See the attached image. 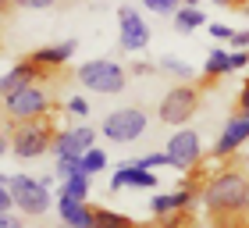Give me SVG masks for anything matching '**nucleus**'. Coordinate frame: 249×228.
<instances>
[{"mask_svg": "<svg viewBox=\"0 0 249 228\" xmlns=\"http://www.w3.org/2000/svg\"><path fill=\"white\" fill-rule=\"evenodd\" d=\"M96 146V129L93 125H71L53 135V161H68V157H86V150Z\"/></svg>", "mask_w": 249, "mask_h": 228, "instance_id": "9", "label": "nucleus"}, {"mask_svg": "<svg viewBox=\"0 0 249 228\" xmlns=\"http://www.w3.org/2000/svg\"><path fill=\"white\" fill-rule=\"evenodd\" d=\"M164 153H167V164H171V168H178V171H192V168L199 164V157H203V139H199V132L178 129L171 139H167Z\"/></svg>", "mask_w": 249, "mask_h": 228, "instance_id": "8", "label": "nucleus"}, {"mask_svg": "<svg viewBox=\"0 0 249 228\" xmlns=\"http://www.w3.org/2000/svg\"><path fill=\"white\" fill-rule=\"evenodd\" d=\"M207 32H210L217 43H231V36H235V29H228L224 21H213V25H207Z\"/></svg>", "mask_w": 249, "mask_h": 228, "instance_id": "26", "label": "nucleus"}, {"mask_svg": "<svg viewBox=\"0 0 249 228\" xmlns=\"http://www.w3.org/2000/svg\"><path fill=\"white\" fill-rule=\"evenodd\" d=\"M89 186H93V175H71L68 182H61V196H71V200H89Z\"/></svg>", "mask_w": 249, "mask_h": 228, "instance_id": "20", "label": "nucleus"}, {"mask_svg": "<svg viewBox=\"0 0 249 228\" xmlns=\"http://www.w3.org/2000/svg\"><path fill=\"white\" fill-rule=\"evenodd\" d=\"M7 186L15 189V200H18V210L25 218H39V214L50 210V186H43V178H32V175H4Z\"/></svg>", "mask_w": 249, "mask_h": 228, "instance_id": "5", "label": "nucleus"}, {"mask_svg": "<svg viewBox=\"0 0 249 228\" xmlns=\"http://www.w3.org/2000/svg\"><path fill=\"white\" fill-rule=\"evenodd\" d=\"M199 107V89L192 82H178L175 89H167L160 107H157V118L164 125H175V129H185V121L196 114Z\"/></svg>", "mask_w": 249, "mask_h": 228, "instance_id": "3", "label": "nucleus"}, {"mask_svg": "<svg viewBox=\"0 0 249 228\" xmlns=\"http://www.w3.org/2000/svg\"><path fill=\"white\" fill-rule=\"evenodd\" d=\"M210 4H217V7H242L239 0H210Z\"/></svg>", "mask_w": 249, "mask_h": 228, "instance_id": "34", "label": "nucleus"}, {"mask_svg": "<svg viewBox=\"0 0 249 228\" xmlns=\"http://www.w3.org/2000/svg\"><path fill=\"white\" fill-rule=\"evenodd\" d=\"M203 25H207V15H203L199 7H178L175 11V29L185 32V36L196 32V29H203Z\"/></svg>", "mask_w": 249, "mask_h": 228, "instance_id": "18", "label": "nucleus"}, {"mask_svg": "<svg viewBox=\"0 0 249 228\" xmlns=\"http://www.w3.org/2000/svg\"><path fill=\"white\" fill-rule=\"evenodd\" d=\"M104 168H107V153L100 150V146L86 150V157H82V171H86V175H100Z\"/></svg>", "mask_w": 249, "mask_h": 228, "instance_id": "22", "label": "nucleus"}, {"mask_svg": "<svg viewBox=\"0 0 249 228\" xmlns=\"http://www.w3.org/2000/svg\"><path fill=\"white\" fill-rule=\"evenodd\" d=\"M246 189H249V178L242 171L224 168V171H213L207 178L199 200H203V207L210 214H217L224 221H235L239 214H246Z\"/></svg>", "mask_w": 249, "mask_h": 228, "instance_id": "1", "label": "nucleus"}, {"mask_svg": "<svg viewBox=\"0 0 249 228\" xmlns=\"http://www.w3.org/2000/svg\"><path fill=\"white\" fill-rule=\"evenodd\" d=\"M228 72H235V50L213 47L207 54V61H203V78L213 82V78H221V75H228Z\"/></svg>", "mask_w": 249, "mask_h": 228, "instance_id": "17", "label": "nucleus"}, {"mask_svg": "<svg viewBox=\"0 0 249 228\" xmlns=\"http://www.w3.org/2000/svg\"><path fill=\"white\" fill-rule=\"evenodd\" d=\"M146 125H150L146 111H139V107H118V111H110L107 118L100 121V132H104L110 143H135L146 132Z\"/></svg>", "mask_w": 249, "mask_h": 228, "instance_id": "6", "label": "nucleus"}, {"mask_svg": "<svg viewBox=\"0 0 249 228\" xmlns=\"http://www.w3.org/2000/svg\"><path fill=\"white\" fill-rule=\"evenodd\" d=\"M53 175L68 182L71 175H82V157H68V161H53Z\"/></svg>", "mask_w": 249, "mask_h": 228, "instance_id": "23", "label": "nucleus"}, {"mask_svg": "<svg viewBox=\"0 0 249 228\" xmlns=\"http://www.w3.org/2000/svg\"><path fill=\"white\" fill-rule=\"evenodd\" d=\"M182 7H199V0H185V4Z\"/></svg>", "mask_w": 249, "mask_h": 228, "instance_id": "35", "label": "nucleus"}, {"mask_svg": "<svg viewBox=\"0 0 249 228\" xmlns=\"http://www.w3.org/2000/svg\"><path fill=\"white\" fill-rule=\"evenodd\" d=\"M21 7H32V11H43V7H53L57 0H18Z\"/></svg>", "mask_w": 249, "mask_h": 228, "instance_id": "31", "label": "nucleus"}, {"mask_svg": "<svg viewBox=\"0 0 249 228\" xmlns=\"http://www.w3.org/2000/svg\"><path fill=\"white\" fill-rule=\"evenodd\" d=\"M53 135L57 132H50V125L43 118L39 121H11L4 146H7V153L21 157V161H36V157L53 150Z\"/></svg>", "mask_w": 249, "mask_h": 228, "instance_id": "2", "label": "nucleus"}, {"mask_svg": "<svg viewBox=\"0 0 249 228\" xmlns=\"http://www.w3.org/2000/svg\"><path fill=\"white\" fill-rule=\"evenodd\" d=\"M0 228H25V221L18 214H0Z\"/></svg>", "mask_w": 249, "mask_h": 228, "instance_id": "30", "label": "nucleus"}, {"mask_svg": "<svg viewBox=\"0 0 249 228\" xmlns=\"http://www.w3.org/2000/svg\"><path fill=\"white\" fill-rule=\"evenodd\" d=\"M157 68H160L164 75L178 78V82H189V78H192V64H185L182 57H175V54H164L160 61H157Z\"/></svg>", "mask_w": 249, "mask_h": 228, "instance_id": "19", "label": "nucleus"}, {"mask_svg": "<svg viewBox=\"0 0 249 228\" xmlns=\"http://www.w3.org/2000/svg\"><path fill=\"white\" fill-rule=\"evenodd\" d=\"M239 4H242V0H239Z\"/></svg>", "mask_w": 249, "mask_h": 228, "instance_id": "39", "label": "nucleus"}, {"mask_svg": "<svg viewBox=\"0 0 249 228\" xmlns=\"http://www.w3.org/2000/svg\"><path fill=\"white\" fill-rule=\"evenodd\" d=\"M78 82L86 89H93V93H121L124 82H128V75H124V68L118 61H107V57H100V61H86L78 68Z\"/></svg>", "mask_w": 249, "mask_h": 228, "instance_id": "4", "label": "nucleus"}, {"mask_svg": "<svg viewBox=\"0 0 249 228\" xmlns=\"http://www.w3.org/2000/svg\"><path fill=\"white\" fill-rule=\"evenodd\" d=\"M150 72H153V68H150V64H139V61H135V64H132V75H150Z\"/></svg>", "mask_w": 249, "mask_h": 228, "instance_id": "33", "label": "nucleus"}, {"mask_svg": "<svg viewBox=\"0 0 249 228\" xmlns=\"http://www.w3.org/2000/svg\"><path fill=\"white\" fill-rule=\"evenodd\" d=\"M246 143H249V118L246 114H231V118L224 121L217 143H213V157H231Z\"/></svg>", "mask_w": 249, "mask_h": 228, "instance_id": "11", "label": "nucleus"}, {"mask_svg": "<svg viewBox=\"0 0 249 228\" xmlns=\"http://www.w3.org/2000/svg\"><path fill=\"white\" fill-rule=\"evenodd\" d=\"M68 114H75V118H89V100L86 96H71V100H68Z\"/></svg>", "mask_w": 249, "mask_h": 228, "instance_id": "28", "label": "nucleus"}, {"mask_svg": "<svg viewBox=\"0 0 249 228\" xmlns=\"http://www.w3.org/2000/svg\"><path fill=\"white\" fill-rule=\"evenodd\" d=\"M231 50H249V29H235V36H231Z\"/></svg>", "mask_w": 249, "mask_h": 228, "instance_id": "29", "label": "nucleus"}, {"mask_svg": "<svg viewBox=\"0 0 249 228\" xmlns=\"http://www.w3.org/2000/svg\"><path fill=\"white\" fill-rule=\"evenodd\" d=\"M18 200H15V189L7 186V178H0V214H15Z\"/></svg>", "mask_w": 249, "mask_h": 228, "instance_id": "24", "label": "nucleus"}, {"mask_svg": "<svg viewBox=\"0 0 249 228\" xmlns=\"http://www.w3.org/2000/svg\"><path fill=\"white\" fill-rule=\"evenodd\" d=\"M196 200V192L192 189H175V192H157V196L150 200V210H153V218L160 221V218H171V214H182L189 210V203Z\"/></svg>", "mask_w": 249, "mask_h": 228, "instance_id": "15", "label": "nucleus"}, {"mask_svg": "<svg viewBox=\"0 0 249 228\" xmlns=\"http://www.w3.org/2000/svg\"><path fill=\"white\" fill-rule=\"evenodd\" d=\"M93 228H135V221L124 218V214H118V210H110V207H96Z\"/></svg>", "mask_w": 249, "mask_h": 228, "instance_id": "21", "label": "nucleus"}, {"mask_svg": "<svg viewBox=\"0 0 249 228\" xmlns=\"http://www.w3.org/2000/svg\"><path fill=\"white\" fill-rule=\"evenodd\" d=\"M118 29H121V50L139 54V50L150 47V25H146V18H142L135 7L124 4V7L118 11Z\"/></svg>", "mask_w": 249, "mask_h": 228, "instance_id": "10", "label": "nucleus"}, {"mask_svg": "<svg viewBox=\"0 0 249 228\" xmlns=\"http://www.w3.org/2000/svg\"><path fill=\"white\" fill-rule=\"evenodd\" d=\"M157 178L150 168H139L135 161H124L114 175H110V192H121V189H157Z\"/></svg>", "mask_w": 249, "mask_h": 228, "instance_id": "12", "label": "nucleus"}, {"mask_svg": "<svg viewBox=\"0 0 249 228\" xmlns=\"http://www.w3.org/2000/svg\"><path fill=\"white\" fill-rule=\"evenodd\" d=\"M246 218H249V189H246Z\"/></svg>", "mask_w": 249, "mask_h": 228, "instance_id": "36", "label": "nucleus"}, {"mask_svg": "<svg viewBox=\"0 0 249 228\" xmlns=\"http://www.w3.org/2000/svg\"><path fill=\"white\" fill-rule=\"evenodd\" d=\"M135 164L157 171V168H164V164H167V153H164V150H157V153H142V157H135Z\"/></svg>", "mask_w": 249, "mask_h": 228, "instance_id": "25", "label": "nucleus"}, {"mask_svg": "<svg viewBox=\"0 0 249 228\" xmlns=\"http://www.w3.org/2000/svg\"><path fill=\"white\" fill-rule=\"evenodd\" d=\"M57 214L64 228H93L96 221V210L86 200H71V196H61V192H57Z\"/></svg>", "mask_w": 249, "mask_h": 228, "instance_id": "14", "label": "nucleus"}, {"mask_svg": "<svg viewBox=\"0 0 249 228\" xmlns=\"http://www.w3.org/2000/svg\"><path fill=\"white\" fill-rule=\"evenodd\" d=\"M4 111H7L11 121H39L43 114L50 111V93L43 86L18 89V93L4 96Z\"/></svg>", "mask_w": 249, "mask_h": 228, "instance_id": "7", "label": "nucleus"}, {"mask_svg": "<svg viewBox=\"0 0 249 228\" xmlns=\"http://www.w3.org/2000/svg\"><path fill=\"white\" fill-rule=\"evenodd\" d=\"M228 228H249V225H228Z\"/></svg>", "mask_w": 249, "mask_h": 228, "instance_id": "37", "label": "nucleus"}, {"mask_svg": "<svg viewBox=\"0 0 249 228\" xmlns=\"http://www.w3.org/2000/svg\"><path fill=\"white\" fill-rule=\"evenodd\" d=\"M175 4H178V7H182V4H185V0H175Z\"/></svg>", "mask_w": 249, "mask_h": 228, "instance_id": "38", "label": "nucleus"}, {"mask_svg": "<svg viewBox=\"0 0 249 228\" xmlns=\"http://www.w3.org/2000/svg\"><path fill=\"white\" fill-rule=\"evenodd\" d=\"M47 75L39 64H32L29 57L25 61H18L15 68H7L4 72V82H0V93L11 96V93H18V89H29V86H39V78Z\"/></svg>", "mask_w": 249, "mask_h": 228, "instance_id": "13", "label": "nucleus"}, {"mask_svg": "<svg viewBox=\"0 0 249 228\" xmlns=\"http://www.w3.org/2000/svg\"><path fill=\"white\" fill-rule=\"evenodd\" d=\"M75 57V39H64V43H53V47H39L29 54L32 64H39L43 72H53V68H64L68 61Z\"/></svg>", "mask_w": 249, "mask_h": 228, "instance_id": "16", "label": "nucleus"}, {"mask_svg": "<svg viewBox=\"0 0 249 228\" xmlns=\"http://www.w3.org/2000/svg\"><path fill=\"white\" fill-rule=\"evenodd\" d=\"M239 114H246V118H249V82L242 86V93H239Z\"/></svg>", "mask_w": 249, "mask_h": 228, "instance_id": "32", "label": "nucleus"}, {"mask_svg": "<svg viewBox=\"0 0 249 228\" xmlns=\"http://www.w3.org/2000/svg\"><path fill=\"white\" fill-rule=\"evenodd\" d=\"M142 4L150 7L153 15H175V11H178V4H175V0H142Z\"/></svg>", "mask_w": 249, "mask_h": 228, "instance_id": "27", "label": "nucleus"}]
</instances>
